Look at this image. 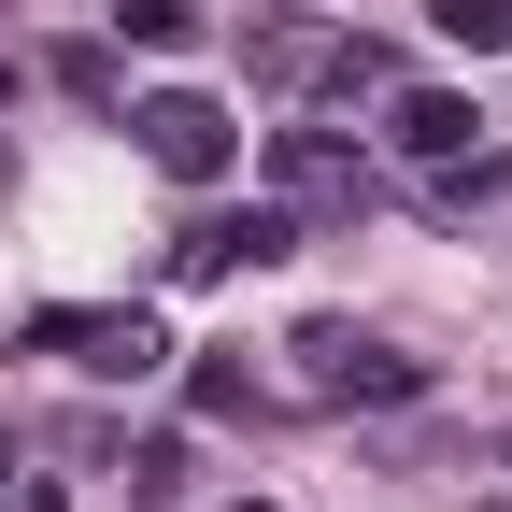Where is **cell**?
I'll use <instances>...</instances> for the list:
<instances>
[{"mask_svg":"<svg viewBox=\"0 0 512 512\" xmlns=\"http://www.w3.org/2000/svg\"><path fill=\"white\" fill-rule=\"evenodd\" d=\"M299 384H313V399H356V413H399V399H427V356L342 328V313H313V328H299Z\"/></svg>","mask_w":512,"mask_h":512,"instance_id":"cell-1","label":"cell"},{"mask_svg":"<svg viewBox=\"0 0 512 512\" xmlns=\"http://www.w3.org/2000/svg\"><path fill=\"white\" fill-rule=\"evenodd\" d=\"M29 356H72L86 384H143V370H171V342H157V313H86V299H57V313H29V328H15Z\"/></svg>","mask_w":512,"mask_h":512,"instance_id":"cell-2","label":"cell"},{"mask_svg":"<svg viewBox=\"0 0 512 512\" xmlns=\"http://www.w3.org/2000/svg\"><path fill=\"white\" fill-rule=\"evenodd\" d=\"M271 200H285L299 228H356V214H370V157L328 143V128H271Z\"/></svg>","mask_w":512,"mask_h":512,"instance_id":"cell-3","label":"cell"},{"mask_svg":"<svg viewBox=\"0 0 512 512\" xmlns=\"http://www.w3.org/2000/svg\"><path fill=\"white\" fill-rule=\"evenodd\" d=\"M128 128H143V157H157L171 185H214V171L242 157L228 100H200V86H157V100H128Z\"/></svg>","mask_w":512,"mask_h":512,"instance_id":"cell-4","label":"cell"},{"mask_svg":"<svg viewBox=\"0 0 512 512\" xmlns=\"http://www.w3.org/2000/svg\"><path fill=\"white\" fill-rule=\"evenodd\" d=\"M256 256H299V214L285 200H242V214H185L171 228V285H228Z\"/></svg>","mask_w":512,"mask_h":512,"instance_id":"cell-5","label":"cell"},{"mask_svg":"<svg viewBox=\"0 0 512 512\" xmlns=\"http://www.w3.org/2000/svg\"><path fill=\"white\" fill-rule=\"evenodd\" d=\"M242 72H256V86H328V72H342V29H328V15H256V29H242Z\"/></svg>","mask_w":512,"mask_h":512,"instance_id":"cell-6","label":"cell"},{"mask_svg":"<svg viewBox=\"0 0 512 512\" xmlns=\"http://www.w3.org/2000/svg\"><path fill=\"white\" fill-rule=\"evenodd\" d=\"M470 128H484V114H470L456 86H399V100H384V143H399L413 171H441V157H470Z\"/></svg>","mask_w":512,"mask_h":512,"instance_id":"cell-7","label":"cell"},{"mask_svg":"<svg viewBox=\"0 0 512 512\" xmlns=\"http://www.w3.org/2000/svg\"><path fill=\"white\" fill-rule=\"evenodd\" d=\"M43 72H57V100H86V114H128V57H114L100 29H72V43L43 57Z\"/></svg>","mask_w":512,"mask_h":512,"instance_id":"cell-8","label":"cell"},{"mask_svg":"<svg viewBox=\"0 0 512 512\" xmlns=\"http://www.w3.org/2000/svg\"><path fill=\"white\" fill-rule=\"evenodd\" d=\"M200 0H128V15H114V43H143V57H200Z\"/></svg>","mask_w":512,"mask_h":512,"instance_id":"cell-9","label":"cell"},{"mask_svg":"<svg viewBox=\"0 0 512 512\" xmlns=\"http://www.w3.org/2000/svg\"><path fill=\"white\" fill-rule=\"evenodd\" d=\"M185 399H200L214 427H242V413H256V370H242V356H200V384H185Z\"/></svg>","mask_w":512,"mask_h":512,"instance_id":"cell-10","label":"cell"},{"mask_svg":"<svg viewBox=\"0 0 512 512\" xmlns=\"http://www.w3.org/2000/svg\"><path fill=\"white\" fill-rule=\"evenodd\" d=\"M128 484H143V498H157V512H171V498H185V484H200V456H185V441H143V456H128Z\"/></svg>","mask_w":512,"mask_h":512,"instance_id":"cell-11","label":"cell"},{"mask_svg":"<svg viewBox=\"0 0 512 512\" xmlns=\"http://www.w3.org/2000/svg\"><path fill=\"white\" fill-rule=\"evenodd\" d=\"M441 29H456L470 57H498V43H512V0H441Z\"/></svg>","mask_w":512,"mask_h":512,"instance_id":"cell-12","label":"cell"},{"mask_svg":"<svg viewBox=\"0 0 512 512\" xmlns=\"http://www.w3.org/2000/svg\"><path fill=\"white\" fill-rule=\"evenodd\" d=\"M0 512H57V484H15V498H0Z\"/></svg>","mask_w":512,"mask_h":512,"instance_id":"cell-13","label":"cell"},{"mask_svg":"<svg viewBox=\"0 0 512 512\" xmlns=\"http://www.w3.org/2000/svg\"><path fill=\"white\" fill-rule=\"evenodd\" d=\"M0 185H15V143H0Z\"/></svg>","mask_w":512,"mask_h":512,"instance_id":"cell-14","label":"cell"},{"mask_svg":"<svg viewBox=\"0 0 512 512\" xmlns=\"http://www.w3.org/2000/svg\"><path fill=\"white\" fill-rule=\"evenodd\" d=\"M498 456H512V441H498Z\"/></svg>","mask_w":512,"mask_h":512,"instance_id":"cell-15","label":"cell"},{"mask_svg":"<svg viewBox=\"0 0 512 512\" xmlns=\"http://www.w3.org/2000/svg\"><path fill=\"white\" fill-rule=\"evenodd\" d=\"M242 512H256V498H242Z\"/></svg>","mask_w":512,"mask_h":512,"instance_id":"cell-16","label":"cell"}]
</instances>
